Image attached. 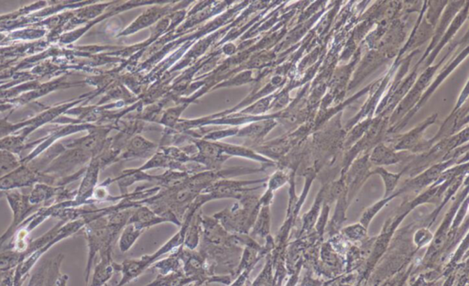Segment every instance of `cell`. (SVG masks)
Segmentation results:
<instances>
[{"mask_svg":"<svg viewBox=\"0 0 469 286\" xmlns=\"http://www.w3.org/2000/svg\"><path fill=\"white\" fill-rule=\"evenodd\" d=\"M259 200V196L245 194L237 204L218 212L213 217L231 234H250L261 209Z\"/></svg>","mask_w":469,"mask_h":286,"instance_id":"obj_1","label":"cell"},{"mask_svg":"<svg viewBox=\"0 0 469 286\" xmlns=\"http://www.w3.org/2000/svg\"><path fill=\"white\" fill-rule=\"evenodd\" d=\"M87 241V262L85 271V286L89 284L94 261L102 250H113L119 233L112 231L108 226L107 216L94 218L85 225L84 229Z\"/></svg>","mask_w":469,"mask_h":286,"instance_id":"obj_2","label":"cell"},{"mask_svg":"<svg viewBox=\"0 0 469 286\" xmlns=\"http://www.w3.org/2000/svg\"><path fill=\"white\" fill-rule=\"evenodd\" d=\"M459 44L460 43H459V41H452V43H450L449 47H448L447 54H445L444 57L441 59L440 62H438L436 66H431L427 67L426 69L421 71L420 76H419V78L416 79L412 90L409 91V93L407 94L405 97H404L402 101L399 103V105L397 106L396 108L394 109V112H392L391 116H389V128L396 125L398 122H400L401 120H402L403 117L415 107L421 96H423L426 88L428 87L431 80H432L435 73L438 72L439 69H440L442 64L449 58V56L452 55V52H455V49Z\"/></svg>","mask_w":469,"mask_h":286,"instance_id":"obj_3","label":"cell"},{"mask_svg":"<svg viewBox=\"0 0 469 286\" xmlns=\"http://www.w3.org/2000/svg\"><path fill=\"white\" fill-rule=\"evenodd\" d=\"M88 222L89 221L87 218L82 217L79 218V220L69 221V222L64 224L61 227L60 233H59L57 237L50 241L45 246L34 250V252H29V255H26L25 259L15 269L13 286H22L24 284L25 280L27 279L29 273L36 266V264L43 257L44 255H46L49 252L50 249H52L56 244L61 243L62 241L66 240V238L72 237L76 233L82 231Z\"/></svg>","mask_w":469,"mask_h":286,"instance_id":"obj_4","label":"cell"},{"mask_svg":"<svg viewBox=\"0 0 469 286\" xmlns=\"http://www.w3.org/2000/svg\"><path fill=\"white\" fill-rule=\"evenodd\" d=\"M468 180H466L464 187H462V190L457 194L455 202L451 206L449 211L445 214L440 228L433 234L432 243H430L428 250H427L426 255H424V262L420 265V269L426 270L428 269V268H433V265H435V269L438 268L442 250L444 249L445 243H447L448 233H449L450 227L452 225L457 209L459 208L460 205L464 201L466 197L468 196Z\"/></svg>","mask_w":469,"mask_h":286,"instance_id":"obj_5","label":"cell"},{"mask_svg":"<svg viewBox=\"0 0 469 286\" xmlns=\"http://www.w3.org/2000/svg\"><path fill=\"white\" fill-rule=\"evenodd\" d=\"M468 45L465 46V48L463 49L462 51H460L459 54L457 55L455 58H453V60H451L449 64L445 66L444 69L441 71V73L438 76V78L435 79V81H433V84H431L426 92L423 94V96H421L415 107L412 108L400 122H398L396 125L389 128L387 134L386 135L396 134L398 132L402 131L403 129L405 128L407 124H408L410 120L412 119V117H414V115L424 107V104H426L430 99V97L433 96V94L438 90L439 85L442 84V82H444L445 79L451 75V73H452L453 71L468 57Z\"/></svg>","mask_w":469,"mask_h":286,"instance_id":"obj_6","label":"cell"},{"mask_svg":"<svg viewBox=\"0 0 469 286\" xmlns=\"http://www.w3.org/2000/svg\"><path fill=\"white\" fill-rule=\"evenodd\" d=\"M468 163V153L460 158H454L451 160L440 162L424 170L423 172L415 176L414 178L407 180L402 187L397 191L401 194L405 193H419L424 188L430 187L440 178L442 173L454 165Z\"/></svg>","mask_w":469,"mask_h":286,"instance_id":"obj_7","label":"cell"},{"mask_svg":"<svg viewBox=\"0 0 469 286\" xmlns=\"http://www.w3.org/2000/svg\"><path fill=\"white\" fill-rule=\"evenodd\" d=\"M438 117V113L433 114L432 116L427 117L426 120L418 124L417 126L407 132V134L386 135L383 143L387 144L395 152H408L412 153L416 147L424 141L423 135L424 131L431 125L435 123Z\"/></svg>","mask_w":469,"mask_h":286,"instance_id":"obj_8","label":"cell"},{"mask_svg":"<svg viewBox=\"0 0 469 286\" xmlns=\"http://www.w3.org/2000/svg\"><path fill=\"white\" fill-rule=\"evenodd\" d=\"M370 153H364L361 157H358L351 164L349 169L345 173V185H346L347 202L350 204L356 194L359 193L363 185L370 178L371 166L368 160Z\"/></svg>","mask_w":469,"mask_h":286,"instance_id":"obj_9","label":"cell"},{"mask_svg":"<svg viewBox=\"0 0 469 286\" xmlns=\"http://www.w3.org/2000/svg\"><path fill=\"white\" fill-rule=\"evenodd\" d=\"M64 259L63 253L43 259L31 274L28 286H57Z\"/></svg>","mask_w":469,"mask_h":286,"instance_id":"obj_10","label":"cell"},{"mask_svg":"<svg viewBox=\"0 0 469 286\" xmlns=\"http://www.w3.org/2000/svg\"><path fill=\"white\" fill-rule=\"evenodd\" d=\"M426 8L427 2H423V7H421L420 15H419V19L416 22L414 29H412V34L403 48L400 50L399 54L397 55L396 59L398 60H403V55L406 52L415 51L419 46L423 45L426 41L433 37L435 27L424 19Z\"/></svg>","mask_w":469,"mask_h":286,"instance_id":"obj_11","label":"cell"},{"mask_svg":"<svg viewBox=\"0 0 469 286\" xmlns=\"http://www.w3.org/2000/svg\"><path fill=\"white\" fill-rule=\"evenodd\" d=\"M465 3L466 1H452L447 3L444 11L442 13L440 19L438 20V24L435 26V32H433L432 37L433 39L431 41L428 48L426 49V52L421 56L420 60L415 64L414 67L420 69L421 64L424 63V61L426 60L427 56H428L430 52L435 48L436 45H438L439 41L442 39V37L444 36L445 32H447L452 20L455 19L457 13H459V11L461 10V8L464 7Z\"/></svg>","mask_w":469,"mask_h":286,"instance_id":"obj_12","label":"cell"},{"mask_svg":"<svg viewBox=\"0 0 469 286\" xmlns=\"http://www.w3.org/2000/svg\"><path fill=\"white\" fill-rule=\"evenodd\" d=\"M389 61L379 50H370L368 54L364 56L359 64H356L355 71L353 72L352 78L350 79L347 91L358 87L361 83L365 80L366 78L370 76L379 67Z\"/></svg>","mask_w":469,"mask_h":286,"instance_id":"obj_13","label":"cell"},{"mask_svg":"<svg viewBox=\"0 0 469 286\" xmlns=\"http://www.w3.org/2000/svg\"><path fill=\"white\" fill-rule=\"evenodd\" d=\"M100 261L94 265L93 274H91L89 284L87 286H105L114 273L120 272V264L113 259V250H104L99 253Z\"/></svg>","mask_w":469,"mask_h":286,"instance_id":"obj_14","label":"cell"},{"mask_svg":"<svg viewBox=\"0 0 469 286\" xmlns=\"http://www.w3.org/2000/svg\"><path fill=\"white\" fill-rule=\"evenodd\" d=\"M468 2L466 1L464 7L461 8V10L457 13L455 19L452 20L447 32H445L444 36L442 37V39L439 41L438 45H436L435 48L430 52L426 60L424 61V63L421 64L420 69H419L420 72L426 69L427 67L431 66V64L435 61V59L438 57L439 52L444 49V47L447 45V43H450V41L453 39V37L455 36L456 32L459 31V29L461 28V26L464 24L468 17Z\"/></svg>","mask_w":469,"mask_h":286,"instance_id":"obj_15","label":"cell"},{"mask_svg":"<svg viewBox=\"0 0 469 286\" xmlns=\"http://www.w3.org/2000/svg\"><path fill=\"white\" fill-rule=\"evenodd\" d=\"M412 156L408 152H395L382 141L371 150L368 160L375 167H383L401 164L403 161L409 162Z\"/></svg>","mask_w":469,"mask_h":286,"instance_id":"obj_16","label":"cell"},{"mask_svg":"<svg viewBox=\"0 0 469 286\" xmlns=\"http://www.w3.org/2000/svg\"><path fill=\"white\" fill-rule=\"evenodd\" d=\"M164 223H167V221L154 213L149 206L144 205L134 209V214L129 221V224H132L136 228L143 231Z\"/></svg>","mask_w":469,"mask_h":286,"instance_id":"obj_17","label":"cell"},{"mask_svg":"<svg viewBox=\"0 0 469 286\" xmlns=\"http://www.w3.org/2000/svg\"><path fill=\"white\" fill-rule=\"evenodd\" d=\"M270 206H261L254 225H253L249 235L256 241L258 238L265 241L270 235Z\"/></svg>","mask_w":469,"mask_h":286,"instance_id":"obj_18","label":"cell"},{"mask_svg":"<svg viewBox=\"0 0 469 286\" xmlns=\"http://www.w3.org/2000/svg\"><path fill=\"white\" fill-rule=\"evenodd\" d=\"M202 209H199L189 222L187 233H185L184 245H182L187 249L196 250L199 246L202 236Z\"/></svg>","mask_w":469,"mask_h":286,"instance_id":"obj_19","label":"cell"},{"mask_svg":"<svg viewBox=\"0 0 469 286\" xmlns=\"http://www.w3.org/2000/svg\"><path fill=\"white\" fill-rule=\"evenodd\" d=\"M329 185V184L323 185V187H321L320 191L318 192L317 196V199H315L314 205H312L311 209H310V211L303 217L302 233L311 231V229L314 228L315 224H317L318 217L320 216L321 210H322L324 196H326Z\"/></svg>","mask_w":469,"mask_h":286,"instance_id":"obj_20","label":"cell"},{"mask_svg":"<svg viewBox=\"0 0 469 286\" xmlns=\"http://www.w3.org/2000/svg\"><path fill=\"white\" fill-rule=\"evenodd\" d=\"M149 270L157 271L158 274H162V276H167V274L182 271V262L180 261L176 250L175 252L171 253L168 257L160 259L159 261L154 262L149 268Z\"/></svg>","mask_w":469,"mask_h":286,"instance_id":"obj_21","label":"cell"},{"mask_svg":"<svg viewBox=\"0 0 469 286\" xmlns=\"http://www.w3.org/2000/svg\"><path fill=\"white\" fill-rule=\"evenodd\" d=\"M377 175L382 178L383 184L385 187V194L383 197H388L394 194L396 190L400 179L404 175L403 171L400 173H394L389 172L384 167L371 168L370 176Z\"/></svg>","mask_w":469,"mask_h":286,"instance_id":"obj_22","label":"cell"},{"mask_svg":"<svg viewBox=\"0 0 469 286\" xmlns=\"http://www.w3.org/2000/svg\"><path fill=\"white\" fill-rule=\"evenodd\" d=\"M190 285H194V282L187 278L182 271H180V272L167 274V276L158 274L152 283L143 286H188Z\"/></svg>","mask_w":469,"mask_h":286,"instance_id":"obj_23","label":"cell"},{"mask_svg":"<svg viewBox=\"0 0 469 286\" xmlns=\"http://www.w3.org/2000/svg\"><path fill=\"white\" fill-rule=\"evenodd\" d=\"M373 119H365L356 123L350 131H347L346 136L344 138L343 149L345 150H349L351 147L361 140L364 136L366 132L370 129L371 124L373 122Z\"/></svg>","mask_w":469,"mask_h":286,"instance_id":"obj_24","label":"cell"},{"mask_svg":"<svg viewBox=\"0 0 469 286\" xmlns=\"http://www.w3.org/2000/svg\"><path fill=\"white\" fill-rule=\"evenodd\" d=\"M399 196H401L399 192L395 191L391 196L383 197L382 200H380V201L376 202L375 204L370 206V208H368L363 212L359 223H361L362 226H364L366 229H368L370 223L373 222V218L379 214V212L384 208L389 202H391L392 200L396 199V197Z\"/></svg>","mask_w":469,"mask_h":286,"instance_id":"obj_25","label":"cell"},{"mask_svg":"<svg viewBox=\"0 0 469 286\" xmlns=\"http://www.w3.org/2000/svg\"><path fill=\"white\" fill-rule=\"evenodd\" d=\"M144 231L136 228L132 224H128L120 233L119 246L121 252H129L137 243Z\"/></svg>","mask_w":469,"mask_h":286,"instance_id":"obj_26","label":"cell"},{"mask_svg":"<svg viewBox=\"0 0 469 286\" xmlns=\"http://www.w3.org/2000/svg\"><path fill=\"white\" fill-rule=\"evenodd\" d=\"M25 258V252H17L13 250L0 252V272L13 271L19 266Z\"/></svg>","mask_w":469,"mask_h":286,"instance_id":"obj_27","label":"cell"},{"mask_svg":"<svg viewBox=\"0 0 469 286\" xmlns=\"http://www.w3.org/2000/svg\"><path fill=\"white\" fill-rule=\"evenodd\" d=\"M340 234L349 243H364L368 241V229L362 226L361 223L353 224V225L347 226L346 228H342Z\"/></svg>","mask_w":469,"mask_h":286,"instance_id":"obj_28","label":"cell"},{"mask_svg":"<svg viewBox=\"0 0 469 286\" xmlns=\"http://www.w3.org/2000/svg\"><path fill=\"white\" fill-rule=\"evenodd\" d=\"M265 258H266V262H265L264 269L256 277L250 286H278L275 278H274L273 259H271L270 253Z\"/></svg>","mask_w":469,"mask_h":286,"instance_id":"obj_29","label":"cell"},{"mask_svg":"<svg viewBox=\"0 0 469 286\" xmlns=\"http://www.w3.org/2000/svg\"><path fill=\"white\" fill-rule=\"evenodd\" d=\"M155 148L152 143L147 141L145 138L141 137H136L131 141V148L129 149V156H134V157H145L147 153L152 152V150Z\"/></svg>","mask_w":469,"mask_h":286,"instance_id":"obj_30","label":"cell"},{"mask_svg":"<svg viewBox=\"0 0 469 286\" xmlns=\"http://www.w3.org/2000/svg\"><path fill=\"white\" fill-rule=\"evenodd\" d=\"M433 234L430 231V228L426 227H421L420 229H416V231L412 235V243H414L416 250H420L421 248L430 245L432 243Z\"/></svg>","mask_w":469,"mask_h":286,"instance_id":"obj_31","label":"cell"},{"mask_svg":"<svg viewBox=\"0 0 469 286\" xmlns=\"http://www.w3.org/2000/svg\"><path fill=\"white\" fill-rule=\"evenodd\" d=\"M289 179H290V175H287L284 170L280 169L276 171V172L268 178L267 190L273 192L274 193V192L278 190L279 188L282 187L286 183H289Z\"/></svg>","mask_w":469,"mask_h":286,"instance_id":"obj_32","label":"cell"},{"mask_svg":"<svg viewBox=\"0 0 469 286\" xmlns=\"http://www.w3.org/2000/svg\"><path fill=\"white\" fill-rule=\"evenodd\" d=\"M15 270L0 272V286H13Z\"/></svg>","mask_w":469,"mask_h":286,"instance_id":"obj_33","label":"cell"},{"mask_svg":"<svg viewBox=\"0 0 469 286\" xmlns=\"http://www.w3.org/2000/svg\"><path fill=\"white\" fill-rule=\"evenodd\" d=\"M252 271V269L245 270L244 272H242L240 274V276L236 277V278L233 280L231 284L229 286H245L247 280L250 279V276Z\"/></svg>","mask_w":469,"mask_h":286,"instance_id":"obj_34","label":"cell"},{"mask_svg":"<svg viewBox=\"0 0 469 286\" xmlns=\"http://www.w3.org/2000/svg\"><path fill=\"white\" fill-rule=\"evenodd\" d=\"M468 82L466 83L464 88H463L462 92L460 93L459 99H457L456 104L455 108H454L452 111H456L457 109H459L468 101Z\"/></svg>","mask_w":469,"mask_h":286,"instance_id":"obj_35","label":"cell"},{"mask_svg":"<svg viewBox=\"0 0 469 286\" xmlns=\"http://www.w3.org/2000/svg\"><path fill=\"white\" fill-rule=\"evenodd\" d=\"M68 280H69V276L67 274H62L60 279H59L57 286H67Z\"/></svg>","mask_w":469,"mask_h":286,"instance_id":"obj_36","label":"cell"},{"mask_svg":"<svg viewBox=\"0 0 469 286\" xmlns=\"http://www.w3.org/2000/svg\"><path fill=\"white\" fill-rule=\"evenodd\" d=\"M428 286H438V284H436V282H435V283H433V284H431Z\"/></svg>","mask_w":469,"mask_h":286,"instance_id":"obj_37","label":"cell"},{"mask_svg":"<svg viewBox=\"0 0 469 286\" xmlns=\"http://www.w3.org/2000/svg\"><path fill=\"white\" fill-rule=\"evenodd\" d=\"M194 286H199V285H194Z\"/></svg>","mask_w":469,"mask_h":286,"instance_id":"obj_38","label":"cell"}]
</instances>
